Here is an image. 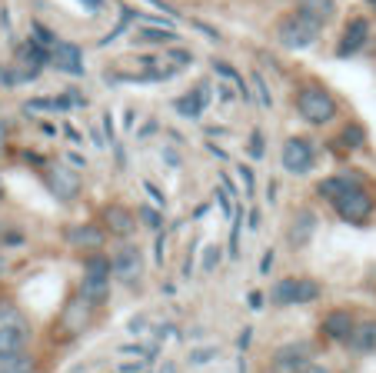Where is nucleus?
Masks as SVG:
<instances>
[{"label": "nucleus", "mask_w": 376, "mask_h": 373, "mask_svg": "<svg viewBox=\"0 0 376 373\" xmlns=\"http://www.w3.org/2000/svg\"><path fill=\"white\" fill-rule=\"evenodd\" d=\"M297 111L306 124H330L333 117H337V100H333V93L317 87V84H306L300 93H297Z\"/></svg>", "instance_id": "1"}, {"label": "nucleus", "mask_w": 376, "mask_h": 373, "mask_svg": "<svg viewBox=\"0 0 376 373\" xmlns=\"http://www.w3.org/2000/svg\"><path fill=\"white\" fill-rule=\"evenodd\" d=\"M80 294L90 307H100L110 294V260L103 254H94L83 260V280H80Z\"/></svg>", "instance_id": "2"}, {"label": "nucleus", "mask_w": 376, "mask_h": 373, "mask_svg": "<svg viewBox=\"0 0 376 373\" xmlns=\"http://www.w3.org/2000/svg\"><path fill=\"white\" fill-rule=\"evenodd\" d=\"M320 297V283L306 277H286L270 287V303L273 307H293V303H313Z\"/></svg>", "instance_id": "3"}, {"label": "nucleus", "mask_w": 376, "mask_h": 373, "mask_svg": "<svg viewBox=\"0 0 376 373\" xmlns=\"http://www.w3.org/2000/svg\"><path fill=\"white\" fill-rule=\"evenodd\" d=\"M320 23H313L310 17H303V14H290V17L280 20V27H277V40H280L283 47H290V50H303V47H310L313 40L320 37Z\"/></svg>", "instance_id": "4"}, {"label": "nucleus", "mask_w": 376, "mask_h": 373, "mask_svg": "<svg viewBox=\"0 0 376 373\" xmlns=\"http://www.w3.org/2000/svg\"><path fill=\"white\" fill-rule=\"evenodd\" d=\"M330 204L337 207L339 220H346V224H363L373 213V197L366 193V186H359V184L346 186L337 200H330Z\"/></svg>", "instance_id": "5"}, {"label": "nucleus", "mask_w": 376, "mask_h": 373, "mask_svg": "<svg viewBox=\"0 0 376 373\" xmlns=\"http://www.w3.org/2000/svg\"><path fill=\"white\" fill-rule=\"evenodd\" d=\"M280 164L286 173H310L313 170V144L306 137H290L280 150Z\"/></svg>", "instance_id": "6"}, {"label": "nucleus", "mask_w": 376, "mask_h": 373, "mask_svg": "<svg viewBox=\"0 0 376 373\" xmlns=\"http://www.w3.org/2000/svg\"><path fill=\"white\" fill-rule=\"evenodd\" d=\"M110 274L120 283H127V287H133V283H140V274H144V260H140V250L137 247H117L110 257Z\"/></svg>", "instance_id": "7"}, {"label": "nucleus", "mask_w": 376, "mask_h": 373, "mask_svg": "<svg viewBox=\"0 0 376 373\" xmlns=\"http://www.w3.org/2000/svg\"><path fill=\"white\" fill-rule=\"evenodd\" d=\"M47 64L57 67V70H63V74H70V77L83 74V54H80V47H77V44H67V40H57L54 47H50Z\"/></svg>", "instance_id": "8"}, {"label": "nucleus", "mask_w": 376, "mask_h": 373, "mask_svg": "<svg viewBox=\"0 0 376 373\" xmlns=\"http://www.w3.org/2000/svg\"><path fill=\"white\" fill-rule=\"evenodd\" d=\"M310 354H313V347H310L306 340L286 343V347H280V350L273 354V367H277V370H286V373H297L300 367L310 363Z\"/></svg>", "instance_id": "9"}, {"label": "nucleus", "mask_w": 376, "mask_h": 373, "mask_svg": "<svg viewBox=\"0 0 376 373\" xmlns=\"http://www.w3.org/2000/svg\"><path fill=\"white\" fill-rule=\"evenodd\" d=\"M43 64H47V50L40 47L37 40H27V44L17 47V80L37 77Z\"/></svg>", "instance_id": "10"}, {"label": "nucleus", "mask_w": 376, "mask_h": 373, "mask_svg": "<svg viewBox=\"0 0 376 373\" xmlns=\"http://www.w3.org/2000/svg\"><path fill=\"white\" fill-rule=\"evenodd\" d=\"M47 186H50V193L57 200H74L80 193V177L67 167H50L47 170Z\"/></svg>", "instance_id": "11"}, {"label": "nucleus", "mask_w": 376, "mask_h": 373, "mask_svg": "<svg viewBox=\"0 0 376 373\" xmlns=\"http://www.w3.org/2000/svg\"><path fill=\"white\" fill-rule=\"evenodd\" d=\"M366 37H370V23L363 17L357 20H350L346 23V30H343V37H339V47H337V54L339 57H350V54H357L359 47L366 44Z\"/></svg>", "instance_id": "12"}, {"label": "nucleus", "mask_w": 376, "mask_h": 373, "mask_svg": "<svg viewBox=\"0 0 376 373\" xmlns=\"http://www.w3.org/2000/svg\"><path fill=\"white\" fill-rule=\"evenodd\" d=\"M63 237L70 247H87V250H97V247H103L107 240V230L103 227H94V224H83V227H67L63 230Z\"/></svg>", "instance_id": "13"}, {"label": "nucleus", "mask_w": 376, "mask_h": 373, "mask_svg": "<svg viewBox=\"0 0 376 373\" xmlns=\"http://www.w3.org/2000/svg\"><path fill=\"white\" fill-rule=\"evenodd\" d=\"M133 227H137V217H133L127 207L113 204L103 210V230H110V233H117V237H130Z\"/></svg>", "instance_id": "14"}, {"label": "nucleus", "mask_w": 376, "mask_h": 373, "mask_svg": "<svg viewBox=\"0 0 376 373\" xmlns=\"http://www.w3.org/2000/svg\"><path fill=\"white\" fill-rule=\"evenodd\" d=\"M313 230H317V213L303 207V210H297V217H293V224L286 230V237H290L293 247H306L310 237H313Z\"/></svg>", "instance_id": "15"}, {"label": "nucleus", "mask_w": 376, "mask_h": 373, "mask_svg": "<svg viewBox=\"0 0 376 373\" xmlns=\"http://www.w3.org/2000/svg\"><path fill=\"white\" fill-rule=\"evenodd\" d=\"M350 350L353 354H370L376 350V320H363V323H353V330L346 336Z\"/></svg>", "instance_id": "16"}, {"label": "nucleus", "mask_w": 376, "mask_h": 373, "mask_svg": "<svg viewBox=\"0 0 376 373\" xmlns=\"http://www.w3.org/2000/svg\"><path fill=\"white\" fill-rule=\"evenodd\" d=\"M353 323H357V320L350 317V310H333V314L323 317V334L330 336V340H343V343H346Z\"/></svg>", "instance_id": "17"}, {"label": "nucleus", "mask_w": 376, "mask_h": 373, "mask_svg": "<svg viewBox=\"0 0 376 373\" xmlns=\"http://www.w3.org/2000/svg\"><path fill=\"white\" fill-rule=\"evenodd\" d=\"M207 100H210L207 84H200L193 93H187V97H180V100H177V111L184 113V117H190V120H197V117L204 113V107H207Z\"/></svg>", "instance_id": "18"}, {"label": "nucleus", "mask_w": 376, "mask_h": 373, "mask_svg": "<svg viewBox=\"0 0 376 373\" xmlns=\"http://www.w3.org/2000/svg\"><path fill=\"white\" fill-rule=\"evenodd\" d=\"M297 14H303V17H310L313 23H326V20L337 14V0H303L300 7H297Z\"/></svg>", "instance_id": "19"}, {"label": "nucleus", "mask_w": 376, "mask_h": 373, "mask_svg": "<svg viewBox=\"0 0 376 373\" xmlns=\"http://www.w3.org/2000/svg\"><path fill=\"white\" fill-rule=\"evenodd\" d=\"M37 370V360L23 350H14V354L0 356V373H34Z\"/></svg>", "instance_id": "20"}, {"label": "nucleus", "mask_w": 376, "mask_h": 373, "mask_svg": "<svg viewBox=\"0 0 376 373\" xmlns=\"http://www.w3.org/2000/svg\"><path fill=\"white\" fill-rule=\"evenodd\" d=\"M353 184H357L353 177H326V180L317 184V193H320L323 200H337L339 193H343L346 186H353Z\"/></svg>", "instance_id": "21"}, {"label": "nucleus", "mask_w": 376, "mask_h": 373, "mask_svg": "<svg viewBox=\"0 0 376 373\" xmlns=\"http://www.w3.org/2000/svg\"><path fill=\"white\" fill-rule=\"evenodd\" d=\"M23 350V330L20 327H0V356Z\"/></svg>", "instance_id": "22"}, {"label": "nucleus", "mask_w": 376, "mask_h": 373, "mask_svg": "<svg viewBox=\"0 0 376 373\" xmlns=\"http://www.w3.org/2000/svg\"><path fill=\"white\" fill-rule=\"evenodd\" d=\"M137 40H140V44H173L177 34H173V30H164V27H140V30H137Z\"/></svg>", "instance_id": "23"}, {"label": "nucleus", "mask_w": 376, "mask_h": 373, "mask_svg": "<svg viewBox=\"0 0 376 373\" xmlns=\"http://www.w3.org/2000/svg\"><path fill=\"white\" fill-rule=\"evenodd\" d=\"M363 140H366L363 127H359V124H350V127H343V133L337 137V147L339 150H357Z\"/></svg>", "instance_id": "24"}, {"label": "nucleus", "mask_w": 376, "mask_h": 373, "mask_svg": "<svg viewBox=\"0 0 376 373\" xmlns=\"http://www.w3.org/2000/svg\"><path fill=\"white\" fill-rule=\"evenodd\" d=\"M213 70H217V74L224 77V80H230V84L237 87V93H240V97H246V84H244V77L237 74V70H233L230 64H220V60H213Z\"/></svg>", "instance_id": "25"}, {"label": "nucleus", "mask_w": 376, "mask_h": 373, "mask_svg": "<svg viewBox=\"0 0 376 373\" xmlns=\"http://www.w3.org/2000/svg\"><path fill=\"white\" fill-rule=\"evenodd\" d=\"M23 243V233L14 230L7 220H0V247H20Z\"/></svg>", "instance_id": "26"}, {"label": "nucleus", "mask_w": 376, "mask_h": 373, "mask_svg": "<svg viewBox=\"0 0 376 373\" xmlns=\"http://www.w3.org/2000/svg\"><path fill=\"white\" fill-rule=\"evenodd\" d=\"M30 30H34V37H37L40 47H54V44H57V37L50 34V30H47V27H40V23H34Z\"/></svg>", "instance_id": "27"}, {"label": "nucleus", "mask_w": 376, "mask_h": 373, "mask_svg": "<svg viewBox=\"0 0 376 373\" xmlns=\"http://www.w3.org/2000/svg\"><path fill=\"white\" fill-rule=\"evenodd\" d=\"M137 213L144 217V224H147V227H153V230L160 227V213H157V210H150V207H140Z\"/></svg>", "instance_id": "28"}, {"label": "nucleus", "mask_w": 376, "mask_h": 373, "mask_svg": "<svg viewBox=\"0 0 376 373\" xmlns=\"http://www.w3.org/2000/svg\"><path fill=\"white\" fill-rule=\"evenodd\" d=\"M253 84H257V93H260V104H264V107H270L273 100H270V93H266V87H264V77H253Z\"/></svg>", "instance_id": "29"}, {"label": "nucleus", "mask_w": 376, "mask_h": 373, "mask_svg": "<svg viewBox=\"0 0 376 373\" xmlns=\"http://www.w3.org/2000/svg\"><path fill=\"white\" fill-rule=\"evenodd\" d=\"M240 180H244V190H246V197L253 193V173H250V167H240Z\"/></svg>", "instance_id": "30"}, {"label": "nucleus", "mask_w": 376, "mask_h": 373, "mask_svg": "<svg viewBox=\"0 0 376 373\" xmlns=\"http://www.w3.org/2000/svg\"><path fill=\"white\" fill-rule=\"evenodd\" d=\"M213 263H220V250H207V260H204V270H213Z\"/></svg>", "instance_id": "31"}, {"label": "nucleus", "mask_w": 376, "mask_h": 373, "mask_svg": "<svg viewBox=\"0 0 376 373\" xmlns=\"http://www.w3.org/2000/svg\"><path fill=\"white\" fill-rule=\"evenodd\" d=\"M297 373H330L326 367H320V363H306V367H300Z\"/></svg>", "instance_id": "32"}, {"label": "nucleus", "mask_w": 376, "mask_h": 373, "mask_svg": "<svg viewBox=\"0 0 376 373\" xmlns=\"http://www.w3.org/2000/svg\"><path fill=\"white\" fill-rule=\"evenodd\" d=\"M250 153H253V157H260V153H264V144H260V133H253V144H250Z\"/></svg>", "instance_id": "33"}, {"label": "nucleus", "mask_w": 376, "mask_h": 373, "mask_svg": "<svg viewBox=\"0 0 376 373\" xmlns=\"http://www.w3.org/2000/svg\"><path fill=\"white\" fill-rule=\"evenodd\" d=\"M270 263H273V254H266V257H264V263H260V270H264V274H266V270H270Z\"/></svg>", "instance_id": "34"}, {"label": "nucleus", "mask_w": 376, "mask_h": 373, "mask_svg": "<svg viewBox=\"0 0 376 373\" xmlns=\"http://www.w3.org/2000/svg\"><path fill=\"white\" fill-rule=\"evenodd\" d=\"M3 140H7V124H0V150H3Z\"/></svg>", "instance_id": "35"}, {"label": "nucleus", "mask_w": 376, "mask_h": 373, "mask_svg": "<svg viewBox=\"0 0 376 373\" xmlns=\"http://www.w3.org/2000/svg\"><path fill=\"white\" fill-rule=\"evenodd\" d=\"M87 3H90V10H97V7H100V0H87Z\"/></svg>", "instance_id": "36"}, {"label": "nucleus", "mask_w": 376, "mask_h": 373, "mask_svg": "<svg viewBox=\"0 0 376 373\" xmlns=\"http://www.w3.org/2000/svg\"><path fill=\"white\" fill-rule=\"evenodd\" d=\"M3 270H7V263H3V257H0V274H3Z\"/></svg>", "instance_id": "37"}, {"label": "nucleus", "mask_w": 376, "mask_h": 373, "mask_svg": "<svg viewBox=\"0 0 376 373\" xmlns=\"http://www.w3.org/2000/svg\"><path fill=\"white\" fill-rule=\"evenodd\" d=\"M0 204H3V190H0Z\"/></svg>", "instance_id": "38"}, {"label": "nucleus", "mask_w": 376, "mask_h": 373, "mask_svg": "<svg viewBox=\"0 0 376 373\" xmlns=\"http://www.w3.org/2000/svg\"><path fill=\"white\" fill-rule=\"evenodd\" d=\"M373 3H376V0H373Z\"/></svg>", "instance_id": "39"}]
</instances>
